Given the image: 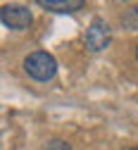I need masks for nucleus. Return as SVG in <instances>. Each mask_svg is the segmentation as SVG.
Wrapping results in <instances>:
<instances>
[{
	"label": "nucleus",
	"instance_id": "nucleus-4",
	"mask_svg": "<svg viewBox=\"0 0 138 150\" xmlns=\"http://www.w3.org/2000/svg\"><path fill=\"white\" fill-rule=\"evenodd\" d=\"M38 5L50 12H57V14H69V12L81 10L86 3L84 0H38Z\"/></svg>",
	"mask_w": 138,
	"mask_h": 150
},
{
	"label": "nucleus",
	"instance_id": "nucleus-6",
	"mask_svg": "<svg viewBox=\"0 0 138 150\" xmlns=\"http://www.w3.org/2000/svg\"><path fill=\"white\" fill-rule=\"evenodd\" d=\"M43 150H71V145L67 143V141H60V138H55V141H50Z\"/></svg>",
	"mask_w": 138,
	"mask_h": 150
},
{
	"label": "nucleus",
	"instance_id": "nucleus-9",
	"mask_svg": "<svg viewBox=\"0 0 138 150\" xmlns=\"http://www.w3.org/2000/svg\"><path fill=\"white\" fill-rule=\"evenodd\" d=\"M133 150H138V148H133Z\"/></svg>",
	"mask_w": 138,
	"mask_h": 150
},
{
	"label": "nucleus",
	"instance_id": "nucleus-8",
	"mask_svg": "<svg viewBox=\"0 0 138 150\" xmlns=\"http://www.w3.org/2000/svg\"><path fill=\"white\" fill-rule=\"evenodd\" d=\"M136 57H138V48H136Z\"/></svg>",
	"mask_w": 138,
	"mask_h": 150
},
{
	"label": "nucleus",
	"instance_id": "nucleus-5",
	"mask_svg": "<svg viewBox=\"0 0 138 150\" xmlns=\"http://www.w3.org/2000/svg\"><path fill=\"white\" fill-rule=\"evenodd\" d=\"M122 24H124L126 29H131V31L138 29V5H136V7H129V10L122 14Z\"/></svg>",
	"mask_w": 138,
	"mask_h": 150
},
{
	"label": "nucleus",
	"instance_id": "nucleus-2",
	"mask_svg": "<svg viewBox=\"0 0 138 150\" xmlns=\"http://www.w3.org/2000/svg\"><path fill=\"white\" fill-rule=\"evenodd\" d=\"M86 48L91 52H103L110 41H112V31H110V24L105 19H100V17H95V19L91 22V26L86 29Z\"/></svg>",
	"mask_w": 138,
	"mask_h": 150
},
{
	"label": "nucleus",
	"instance_id": "nucleus-1",
	"mask_svg": "<svg viewBox=\"0 0 138 150\" xmlns=\"http://www.w3.org/2000/svg\"><path fill=\"white\" fill-rule=\"evenodd\" d=\"M24 71L36 81H50L57 74V62L50 52L45 50H36L31 55H26L24 60Z\"/></svg>",
	"mask_w": 138,
	"mask_h": 150
},
{
	"label": "nucleus",
	"instance_id": "nucleus-3",
	"mask_svg": "<svg viewBox=\"0 0 138 150\" xmlns=\"http://www.w3.org/2000/svg\"><path fill=\"white\" fill-rule=\"evenodd\" d=\"M31 10L24 7V5H5L0 10V22L7 29H14V31H22V29H29L31 24Z\"/></svg>",
	"mask_w": 138,
	"mask_h": 150
},
{
	"label": "nucleus",
	"instance_id": "nucleus-7",
	"mask_svg": "<svg viewBox=\"0 0 138 150\" xmlns=\"http://www.w3.org/2000/svg\"><path fill=\"white\" fill-rule=\"evenodd\" d=\"M122 150H133V148H122Z\"/></svg>",
	"mask_w": 138,
	"mask_h": 150
}]
</instances>
